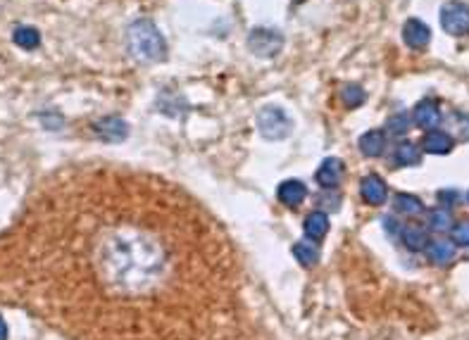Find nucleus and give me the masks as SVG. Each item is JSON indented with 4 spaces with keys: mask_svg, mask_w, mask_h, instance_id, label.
<instances>
[{
    "mask_svg": "<svg viewBox=\"0 0 469 340\" xmlns=\"http://www.w3.org/2000/svg\"><path fill=\"white\" fill-rule=\"evenodd\" d=\"M412 114L408 112H398L389 117V122H386V134L393 136V138H403L410 134V129H412Z\"/></svg>",
    "mask_w": 469,
    "mask_h": 340,
    "instance_id": "nucleus-17",
    "label": "nucleus"
},
{
    "mask_svg": "<svg viewBox=\"0 0 469 340\" xmlns=\"http://www.w3.org/2000/svg\"><path fill=\"white\" fill-rule=\"evenodd\" d=\"M403 41L412 50H424L431 41V29L419 20H408L403 26Z\"/></svg>",
    "mask_w": 469,
    "mask_h": 340,
    "instance_id": "nucleus-10",
    "label": "nucleus"
},
{
    "mask_svg": "<svg viewBox=\"0 0 469 340\" xmlns=\"http://www.w3.org/2000/svg\"><path fill=\"white\" fill-rule=\"evenodd\" d=\"M441 26L450 36L469 33V8L465 3H448L441 8Z\"/></svg>",
    "mask_w": 469,
    "mask_h": 340,
    "instance_id": "nucleus-5",
    "label": "nucleus"
},
{
    "mask_svg": "<svg viewBox=\"0 0 469 340\" xmlns=\"http://www.w3.org/2000/svg\"><path fill=\"white\" fill-rule=\"evenodd\" d=\"M357 146H360V150L367 155V157H379L386 148V136L381 134V131L372 129V131H367V134H362Z\"/></svg>",
    "mask_w": 469,
    "mask_h": 340,
    "instance_id": "nucleus-14",
    "label": "nucleus"
},
{
    "mask_svg": "<svg viewBox=\"0 0 469 340\" xmlns=\"http://www.w3.org/2000/svg\"><path fill=\"white\" fill-rule=\"evenodd\" d=\"M281 45H283V38L274 29H255V31H251V36H248V50L258 57L279 55Z\"/></svg>",
    "mask_w": 469,
    "mask_h": 340,
    "instance_id": "nucleus-4",
    "label": "nucleus"
},
{
    "mask_svg": "<svg viewBox=\"0 0 469 340\" xmlns=\"http://www.w3.org/2000/svg\"><path fill=\"white\" fill-rule=\"evenodd\" d=\"M422 146H424L426 153H431V155H448L450 150H453L455 141H453V136L445 134V131H431V134L424 136V143H422Z\"/></svg>",
    "mask_w": 469,
    "mask_h": 340,
    "instance_id": "nucleus-11",
    "label": "nucleus"
},
{
    "mask_svg": "<svg viewBox=\"0 0 469 340\" xmlns=\"http://www.w3.org/2000/svg\"><path fill=\"white\" fill-rule=\"evenodd\" d=\"M403 243L408 250L419 252V250H426V245H429V235H426L424 229H419V226H405Z\"/></svg>",
    "mask_w": 469,
    "mask_h": 340,
    "instance_id": "nucleus-18",
    "label": "nucleus"
},
{
    "mask_svg": "<svg viewBox=\"0 0 469 340\" xmlns=\"http://www.w3.org/2000/svg\"><path fill=\"white\" fill-rule=\"evenodd\" d=\"M360 193H362V200L367 205L379 207V205L386 203V198H389V186H386V181L381 176L369 174L360 181Z\"/></svg>",
    "mask_w": 469,
    "mask_h": 340,
    "instance_id": "nucleus-6",
    "label": "nucleus"
},
{
    "mask_svg": "<svg viewBox=\"0 0 469 340\" xmlns=\"http://www.w3.org/2000/svg\"><path fill=\"white\" fill-rule=\"evenodd\" d=\"M293 255L303 267H315V264L320 262V247H317L315 240L305 238L293 245Z\"/></svg>",
    "mask_w": 469,
    "mask_h": 340,
    "instance_id": "nucleus-13",
    "label": "nucleus"
},
{
    "mask_svg": "<svg viewBox=\"0 0 469 340\" xmlns=\"http://www.w3.org/2000/svg\"><path fill=\"white\" fill-rule=\"evenodd\" d=\"M341 98H343V102L348 107H360L362 102H364V88L362 86H357V84H350V86H345L343 91H341Z\"/></svg>",
    "mask_w": 469,
    "mask_h": 340,
    "instance_id": "nucleus-21",
    "label": "nucleus"
},
{
    "mask_svg": "<svg viewBox=\"0 0 469 340\" xmlns=\"http://www.w3.org/2000/svg\"><path fill=\"white\" fill-rule=\"evenodd\" d=\"M393 207H396V212H401V215H419V212L424 210V203H422L417 195L401 193L393 200Z\"/></svg>",
    "mask_w": 469,
    "mask_h": 340,
    "instance_id": "nucleus-19",
    "label": "nucleus"
},
{
    "mask_svg": "<svg viewBox=\"0 0 469 340\" xmlns=\"http://www.w3.org/2000/svg\"><path fill=\"white\" fill-rule=\"evenodd\" d=\"M343 171H345L343 160L327 157L320 167H317L315 178H317V183H320L322 188H336L341 183V178H343Z\"/></svg>",
    "mask_w": 469,
    "mask_h": 340,
    "instance_id": "nucleus-8",
    "label": "nucleus"
},
{
    "mask_svg": "<svg viewBox=\"0 0 469 340\" xmlns=\"http://www.w3.org/2000/svg\"><path fill=\"white\" fill-rule=\"evenodd\" d=\"M96 131H100V136L105 141H124L126 138V122H121L119 117H105L96 124Z\"/></svg>",
    "mask_w": 469,
    "mask_h": 340,
    "instance_id": "nucleus-12",
    "label": "nucleus"
},
{
    "mask_svg": "<svg viewBox=\"0 0 469 340\" xmlns=\"http://www.w3.org/2000/svg\"><path fill=\"white\" fill-rule=\"evenodd\" d=\"M50 247V309L79 340H248L241 262L184 188L98 169Z\"/></svg>",
    "mask_w": 469,
    "mask_h": 340,
    "instance_id": "nucleus-1",
    "label": "nucleus"
},
{
    "mask_svg": "<svg viewBox=\"0 0 469 340\" xmlns=\"http://www.w3.org/2000/svg\"><path fill=\"white\" fill-rule=\"evenodd\" d=\"M15 43L22 45V48H27V50L36 48V45H38V31H36V29H29V26L17 29V31H15Z\"/></svg>",
    "mask_w": 469,
    "mask_h": 340,
    "instance_id": "nucleus-22",
    "label": "nucleus"
},
{
    "mask_svg": "<svg viewBox=\"0 0 469 340\" xmlns=\"http://www.w3.org/2000/svg\"><path fill=\"white\" fill-rule=\"evenodd\" d=\"M258 129H260V134H262L265 138H269V141H281V138H286L288 134H291L293 122L281 107L269 105V107L260 109Z\"/></svg>",
    "mask_w": 469,
    "mask_h": 340,
    "instance_id": "nucleus-3",
    "label": "nucleus"
},
{
    "mask_svg": "<svg viewBox=\"0 0 469 340\" xmlns=\"http://www.w3.org/2000/svg\"><path fill=\"white\" fill-rule=\"evenodd\" d=\"M443 119L441 109H438V105L433 100H419L412 109V122L419 126V129L424 131H431L436 129L438 122Z\"/></svg>",
    "mask_w": 469,
    "mask_h": 340,
    "instance_id": "nucleus-9",
    "label": "nucleus"
},
{
    "mask_svg": "<svg viewBox=\"0 0 469 340\" xmlns=\"http://www.w3.org/2000/svg\"><path fill=\"white\" fill-rule=\"evenodd\" d=\"M453 231V243L455 245H469V222H462V224H457V226H453L450 229Z\"/></svg>",
    "mask_w": 469,
    "mask_h": 340,
    "instance_id": "nucleus-24",
    "label": "nucleus"
},
{
    "mask_svg": "<svg viewBox=\"0 0 469 340\" xmlns=\"http://www.w3.org/2000/svg\"><path fill=\"white\" fill-rule=\"evenodd\" d=\"M426 252H429V259L433 264H450L455 259V247L453 243H448V240H433V243L426 247Z\"/></svg>",
    "mask_w": 469,
    "mask_h": 340,
    "instance_id": "nucleus-16",
    "label": "nucleus"
},
{
    "mask_svg": "<svg viewBox=\"0 0 469 340\" xmlns=\"http://www.w3.org/2000/svg\"><path fill=\"white\" fill-rule=\"evenodd\" d=\"M276 198H279L281 205L286 207H300L305 203V198H308V188H305L303 181H298V178H288V181H281L279 188H276Z\"/></svg>",
    "mask_w": 469,
    "mask_h": 340,
    "instance_id": "nucleus-7",
    "label": "nucleus"
},
{
    "mask_svg": "<svg viewBox=\"0 0 469 340\" xmlns=\"http://www.w3.org/2000/svg\"><path fill=\"white\" fill-rule=\"evenodd\" d=\"M0 340H8V326H5L3 316H0Z\"/></svg>",
    "mask_w": 469,
    "mask_h": 340,
    "instance_id": "nucleus-25",
    "label": "nucleus"
},
{
    "mask_svg": "<svg viewBox=\"0 0 469 340\" xmlns=\"http://www.w3.org/2000/svg\"><path fill=\"white\" fill-rule=\"evenodd\" d=\"M329 231V217L324 212H312L305 219V235L310 240H322Z\"/></svg>",
    "mask_w": 469,
    "mask_h": 340,
    "instance_id": "nucleus-15",
    "label": "nucleus"
},
{
    "mask_svg": "<svg viewBox=\"0 0 469 340\" xmlns=\"http://www.w3.org/2000/svg\"><path fill=\"white\" fill-rule=\"evenodd\" d=\"M429 224L433 231H448V229H453V217H450L448 210H433Z\"/></svg>",
    "mask_w": 469,
    "mask_h": 340,
    "instance_id": "nucleus-23",
    "label": "nucleus"
},
{
    "mask_svg": "<svg viewBox=\"0 0 469 340\" xmlns=\"http://www.w3.org/2000/svg\"><path fill=\"white\" fill-rule=\"evenodd\" d=\"M126 45L129 53L136 57L138 62H158L165 60L167 55V43L165 36L160 33V29L150 20H136L126 31Z\"/></svg>",
    "mask_w": 469,
    "mask_h": 340,
    "instance_id": "nucleus-2",
    "label": "nucleus"
},
{
    "mask_svg": "<svg viewBox=\"0 0 469 340\" xmlns=\"http://www.w3.org/2000/svg\"><path fill=\"white\" fill-rule=\"evenodd\" d=\"M396 162L401 167H415L422 162V153L417 150L415 143H401L396 148Z\"/></svg>",
    "mask_w": 469,
    "mask_h": 340,
    "instance_id": "nucleus-20",
    "label": "nucleus"
}]
</instances>
